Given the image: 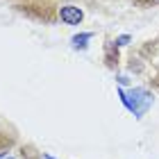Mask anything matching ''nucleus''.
<instances>
[{
    "instance_id": "1",
    "label": "nucleus",
    "mask_w": 159,
    "mask_h": 159,
    "mask_svg": "<svg viewBox=\"0 0 159 159\" xmlns=\"http://www.w3.org/2000/svg\"><path fill=\"white\" fill-rule=\"evenodd\" d=\"M5 2H9L11 9L18 11L20 16L46 25L57 23V14L66 5L64 0H5Z\"/></svg>"
},
{
    "instance_id": "2",
    "label": "nucleus",
    "mask_w": 159,
    "mask_h": 159,
    "mask_svg": "<svg viewBox=\"0 0 159 159\" xmlns=\"http://www.w3.org/2000/svg\"><path fill=\"white\" fill-rule=\"evenodd\" d=\"M82 18H84V11L77 5H64L57 14V23H64V25H80Z\"/></svg>"
},
{
    "instance_id": "3",
    "label": "nucleus",
    "mask_w": 159,
    "mask_h": 159,
    "mask_svg": "<svg viewBox=\"0 0 159 159\" xmlns=\"http://www.w3.org/2000/svg\"><path fill=\"white\" fill-rule=\"evenodd\" d=\"M11 146H14V134H7V132L0 129V157H2Z\"/></svg>"
},
{
    "instance_id": "4",
    "label": "nucleus",
    "mask_w": 159,
    "mask_h": 159,
    "mask_svg": "<svg viewBox=\"0 0 159 159\" xmlns=\"http://www.w3.org/2000/svg\"><path fill=\"white\" fill-rule=\"evenodd\" d=\"M139 7H159V0H134Z\"/></svg>"
},
{
    "instance_id": "5",
    "label": "nucleus",
    "mask_w": 159,
    "mask_h": 159,
    "mask_svg": "<svg viewBox=\"0 0 159 159\" xmlns=\"http://www.w3.org/2000/svg\"><path fill=\"white\" fill-rule=\"evenodd\" d=\"M150 84H152L155 89H159V66H157V70L152 73V80H150Z\"/></svg>"
},
{
    "instance_id": "6",
    "label": "nucleus",
    "mask_w": 159,
    "mask_h": 159,
    "mask_svg": "<svg viewBox=\"0 0 159 159\" xmlns=\"http://www.w3.org/2000/svg\"><path fill=\"white\" fill-rule=\"evenodd\" d=\"M7 159H14V157H7Z\"/></svg>"
}]
</instances>
